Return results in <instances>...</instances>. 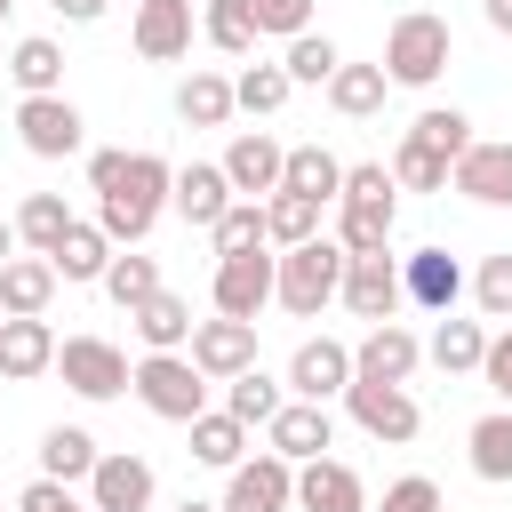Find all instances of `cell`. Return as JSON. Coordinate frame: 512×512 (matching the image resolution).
<instances>
[{
	"instance_id": "681fc988",
	"label": "cell",
	"mask_w": 512,
	"mask_h": 512,
	"mask_svg": "<svg viewBox=\"0 0 512 512\" xmlns=\"http://www.w3.org/2000/svg\"><path fill=\"white\" fill-rule=\"evenodd\" d=\"M480 376H488V392L512 408V328H504V336H488V352H480Z\"/></svg>"
},
{
	"instance_id": "603a6c76",
	"label": "cell",
	"mask_w": 512,
	"mask_h": 512,
	"mask_svg": "<svg viewBox=\"0 0 512 512\" xmlns=\"http://www.w3.org/2000/svg\"><path fill=\"white\" fill-rule=\"evenodd\" d=\"M56 368V328L48 320H0V376L8 384H32Z\"/></svg>"
},
{
	"instance_id": "6f0895ef",
	"label": "cell",
	"mask_w": 512,
	"mask_h": 512,
	"mask_svg": "<svg viewBox=\"0 0 512 512\" xmlns=\"http://www.w3.org/2000/svg\"><path fill=\"white\" fill-rule=\"evenodd\" d=\"M0 320H8V312H0Z\"/></svg>"
},
{
	"instance_id": "d4e9b609",
	"label": "cell",
	"mask_w": 512,
	"mask_h": 512,
	"mask_svg": "<svg viewBox=\"0 0 512 512\" xmlns=\"http://www.w3.org/2000/svg\"><path fill=\"white\" fill-rule=\"evenodd\" d=\"M120 248H112V232L104 224H64V240L48 248V264H56V280H104V264H112Z\"/></svg>"
},
{
	"instance_id": "db71d44e",
	"label": "cell",
	"mask_w": 512,
	"mask_h": 512,
	"mask_svg": "<svg viewBox=\"0 0 512 512\" xmlns=\"http://www.w3.org/2000/svg\"><path fill=\"white\" fill-rule=\"evenodd\" d=\"M176 512H224V504H200V496H184V504H176Z\"/></svg>"
},
{
	"instance_id": "6da1fadb",
	"label": "cell",
	"mask_w": 512,
	"mask_h": 512,
	"mask_svg": "<svg viewBox=\"0 0 512 512\" xmlns=\"http://www.w3.org/2000/svg\"><path fill=\"white\" fill-rule=\"evenodd\" d=\"M88 192H96V224L112 232V248H144V232L160 224L176 168L160 152H88Z\"/></svg>"
},
{
	"instance_id": "ab89813d",
	"label": "cell",
	"mask_w": 512,
	"mask_h": 512,
	"mask_svg": "<svg viewBox=\"0 0 512 512\" xmlns=\"http://www.w3.org/2000/svg\"><path fill=\"white\" fill-rule=\"evenodd\" d=\"M264 232H272V248H304V240L320 232V200H304V192H272V200H264Z\"/></svg>"
},
{
	"instance_id": "9c48e42d",
	"label": "cell",
	"mask_w": 512,
	"mask_h": 512,
	"mask_svg": "<svg viewBox=\"0 0 512 512\" xmlns=\"http://www.w3.org/2000/svg\"><path fill=\"white\" fill-rule=\"evenodd\" d=\"M56 368H64V384L80 392V400H120L128 392V352L120 344H104V336H64L56 344Z\"/></svg>"
},
{
	"instance_id": "4316f807",
	"label": "cell",
	"mask_w": 512,
	"mask_h": 512,
	"mask_svg": "<svg viewBox=\"0 0 512 512\" xmlns=\"http://www.w3.org/2000/svg\"><path fill=\"white\" fill-rule=\"evenodd\" d=\"M280 192H304V200L336 208V192H344V160H336L328 144H288V176H280Z\"/></svg>"
},
{
	"instance_id": "5b68a950",
	"label": "cell",
	"mask_w": 512,
	"mask_h": 512,
	"mask_svg": "<svg viewBox=\"0 0 512 512\" xmlns=\"http://www.w3.org/2000/svg\"><path fill=\"white\" fill-rule=\"evenodd\" d=\"M128 392H136L160 424H192V416L208 408V376H200L192 352H144L136 376H128Z\"/></svg>"
},
{
	"instance_id": "74e56055",
	"label": "cell",
	"mask_w": 512,
	"mask_h": 512,
	"mask_svg": "<svg viewBox=\"0 0 512 512\" xmlns=\"http://www.w3.org/2000/svg\"><path fill=\"white\" fill-rule=\"evenodd\" d=\"M280 64H288V80H296V88H328V80H336V64H344V48H336L328 32H296Z\"/></svg>"
},
{
	"instance_id": "b9f144b4",
	"label": "cell",
	"mask_w": 512,
	"mask_h": 512,
	"mask_svg": "<svg viewBox=\"0 0 512 512\" xmlns=\"http://www.w3.org/2000/svg\"><path fill=\"white\" fill-rule=\"evenodd\" d=\"M448 176H456V160H440L416 136H400V152H392V184L400 192H448Z\"/></svg>"
},
{
	"instance_id": "ba28073f",
	"label": "cell",
	"mask_w": 512,
	"mask_h": 512,
	"mask_svg": "<svg viewBox=\"0 0 512 512\" xmlns=\"http://www.w3.org/2000/svg\"><path fill=\"white\" fill-rule=\"evenodd\" d=\"M368 328L376 320H392L400 304H408V280H400V256L392 248H368V256H344V288H336Z\"/></svg>"
},
{
	"instance_id": "9a60e30c",
	"label": "cell",
	"mask_w": 512,
	"mask_h": 512,
	"mask_svg": "<svg viewBox=\"0 0 512 512\" xmlns=\"http://www.w3.org/2000/svg\"><path fill=\"white\" fill-rule=\"evenodd\" d=\"M344 384H352V344H336V336H304L296 360H288V392H296V400H336Z\"/></svg>"
},
{
	"instance_id": "e0dca14e",
	"label": "cell",
	"mask_w": 512,
	"mask_h": 512,
	"mask_svg": "<svg viewBox=\"0 0 512 512\" xmlns=\"http://www.w3.org/2000/svg\"><path fill=\"white\" fill-rule=\"evenodd\" d=\"M240 192H232V176H224V160H192V168H176V192H168V208L184 216V224H200V232H216V216L232 208Z\"/></svg>"
},
{
	"instance_id": "8992f818",
	"label": "cell",
	"mask_w": 512,
	"mask_h": 512,
	"mask_svg": "<svg viewBox=\"0 0 512 512\" xmlns=\"http://www.w3.org/2000/svg\"><path fill=\"white\" fill-rule=\"evenodd\" d=\"M272 288H280V256H264V248L216 256V280H208V296H216V312H224V320H256V312L272 304Z\"/></svg>"
},
{
	"instance_id": "c3c4849f",
	"label": "cell",
	"mask_w": 512,
	"mask_h": 512,
	"mask_svg": "<svg viewBox=\"0 0 512 512\" xmlns=\"http://www.w3.org/2000/svg\"><path fill=\"white\" fill-rule=\"evenodd\" d=\"M376 512H440V488H432L424 472H408V480H392V488H384V504H376Z\"/></svg>"
},
{
	"instance_id": "ac0fdd59",
	"label": "cell",
	"mask_w": 512,
	"mask_h": 512,
	"mask_svg": "<svg viewBox=\"0 0 512 512\" xmlns=\"http://www.w3.org/2000/svg\"><path fill=\"white\" fill-rule=\"evenodd\" d=\"M416 360H424V344H416L400 320H376V328L352 344V376H376V384H408Z\"/></svg>"
},
{
	"instance_id": "f1b7e54d",
	"label": "cell",
	"mask_w": 512,
	"mask_h": 512,
	"mask_svg": "<svg viewBox=\"0 0 512 512\" xmlns=\"http://www.w3.org/2000/svg\"><path fill=\"white\" fill-rule=\"evenodd\" d=\"M480 352H488V328H480V320H456V312H440V328H432L424 360H432L440 376H480Z\"/></svg>"
},
{
	"instance_id": "e575fe53",
	"label": "cell",
	"mask_w": 512,
	"mask_h": 512,
	"mask_svg": "<svg viewBox=\"0 0 512 512\" xmlns=\"http://www.w3.org/2000/svg\"><path fill=\"white\" fill-rule=\"evenodd\" d=\"M64 224H72L64 192H24V208H16V240H24L32 256H48V248L64 240Z\"/></svg>"
},
{
	"instance_id": "7a4b0ae2",
	"label": "cell",
	"mask_w": 512,
	"mask_h": 512,
	"mask_svg": "<svg viewBox=\"0 0 512 512\" xmlns=\"http://www.w3.org/2000/svg\"><path fill=\"white\" fill-rule=\"evenodd\" d=\"M392 224H400V184H392V168H384V160L344 168V192H336V240H344L352 256H368V248H392Z\"/></svg>"
},
{
	"instance_id": "484cf974",
	"label": "cell",
	"mask_w": 512,
	"mask_h": 512,
	"mask_svg": "<svg viewBox=\"0 0 512 512\" xmlns=\"http://www.w3.org/2000/svg\"><path fill=\"white\" fill-rule=\"evenodd\" d=\"M184 432H192V464H208V472H232V464L248 456V424H240L232 408H200Z\"/></svg>"
},
{
	"instance_id": "7402d4cb",
	"label": "cell",
	"mask_w": 512,
	"mask_h": 512,
	"mask_svg": "<svg viewBox=\"0 0 512 512\" xmlns=\"http://www.w3.org/2000/svg\"><path fill=\"white\" fill-rule=\"evenodd\" d=\"M464 200H480V208H512V144H480L472 136V152L456 160V176H448Z\"/></svg>"
},
{
	"instance_id": "f5cc1de1",
	"label": "cell",
	"mask_w": 512,
	"mask_h": 512,
	"mask_svg": "<svg viewBox=\"0 0 512 512\" xmlns=\"http://www.w3.org/2000/svg\"><path fill=\"white\" fill-rule=\"evenodd\" d=\"M16 256V216H0V264Z\"/></svg>"
},
{
	"instance_id": "8d00e7d4",
	"label": "cell",
	"mask_w": 512,
	"mask_h": 512,
	"mask_svg": "<svg viewBox=\"0 0 512 512\" xmlns=\"http://www.w3.org/2000/svg\"><path fill=\"white\" fill-rule=\"evenodd\" d=\"M280 400H288V392H280L264 368H240V376H224V408H232L248 432H256V424H272V416H280Z\"/></svg>"
},
{
	"instance_id": "4dcf8cb0",
	"label": "cell",
	"mask_w": 512,
	"mask_h": 512,
	"mask_svg": "<svg viewBox=\"0 0 512 512\" xmlns=\"http://www.w3.org/2000/svg\"><path fill=\"white\" fill-rule=\"evenodd\" d=\"M384 96H392V72H384V64H336V80H328V104H336L344 120L384 112Z\"/></svg>"
},
{
	"instance_id": "ee69618b",
	"label": "cell",
	"mask_w": 512,
	"mask_h": 512,
	"mask_svg": "<svg viewBox=\"0 0 512 512\" xmlns=\"http://www.w3.org/2000/svg\"><path fill=\"white\" fill-rule=\"evenodd\" d=\"M472 304H480L488 320H512V248L480 256V272H472Z\"/></svg>"
},
{
	"instance_id": "f6af8a7d",
	"label": "cell",
	"mask_w": 512,
	"mask_h": 512,
	"mask_svg": "<svg viewBox=\"0 0 512 512\" xmlns=\"http://www.w3.org/2000/svg\"><path fill=\"white\" fill-rule=\"evenodd\" d=\"M264 32L248 24V8L240 0H208V48H224V56H248Z\"/></svg>"
},
{
	"instance_id": "1f68e13d",
	"label": "cell",
	"mask_w": 512,
	"mask_h": 512,
	"mask_svg": "<svg viewBox=\"0 0 512 512\" xmlns=\"http://www.w3.org/2000/svg\"><path fill=\"white\" fill-rule=\"evenodd\" d=\"M240 104H232V80L224 72H192V80H176V120L184 128H224Z\"/></svg>"
},
{
	"instance_id": "7dc6e473",
	"label": "cell",
	"mask_w": 512,
	"mask_h": 512,
	"mask_svg": "<svg viewBox=\"0 0 512 512\" xmlns=\"http://www.w3.org/2000/svg\"><path fill=\"white\" fill-rule=\"evenodd\" d=\"M16 512H96V504H80V496H72V480H48V472H40V480L16 496Z\"/></svg>"
},
{
	"instance_id": "8fae6325",
	"label": "cell",
	"mask_w": 512,
	"mask_h": 512,
	"mask_svg": "<svg viewBox=\"0 0 512 512\" xmlns=\"http://www.w3.org/2000/svg\"><path fill=\"white\" fill-rule=\"evenodd\" d=\"M16 136H24L32 160H72L80 136H88V120H80L72 96H24V104H16Z\"/></svg>"
},
{
	"instance_id": "d6a6232c",
	"label": "cell",
	"mask_w": 512,
	"mask_h": 512,
	"mask_svg": "<svg viewBox=\"0 0 512 512\" xmlns=\"http://www.w3.org/2000/svg\"><path fill=\"white\" fill-rule=\"evenodd\" d=\"M96 456H104V448H96L80 424H48V432H40V472H48V480H88Z\"/></svg>"
},
{
	"instance_id": "7bdbcfd3",
	"label": "cell",
	"mask_w": 512,
	"mask_h": 512,
	"mask_svg": "<svg viewBox=\"0 0 512 512\" xmlns=\"http://www.w3.org/2000/svg\"><path fill=\"white\" fill-rule=\"evenodd\" d=\"M208 240H216V256H240V248H264V240H272V232H264V200H232V208L216 216V232H208Z\"/></svg>"
},
{
	"instance_id": "f907efd6",
	"label": "cell",
	"mask_w": 512,
	"mask_h": 512,
	"mask_svg": "<svg viewBox=\"0 0 512 512\" xmlns=\"http://www.w3.org/2000/svg\"><path fill=\"white\" fill-rule=\"evenodd\" d=\"M48 8H56V16H64V24H96V16H104V8H112V0H48Z\"/></svg>"
},
{
	"instance_id": "2e32d148",
	"label": "cell",
	"mask_w": 512,
	"mask_h": 512,
	"mask_svg": "<svg viewBox=\"0 0 512 512\" xmlns=\"http://www.w3.org/2000/svg\"><path fill=\"white\" fill-rule=\"evenodd\" d=\"M264 440H272V456H288V464H312V456H328V440H336V424H328V400H280V416L264 424Z\"/></svg>"
},
{
	"instance_id": "4fadbf2b",
	"label": "cell",
	"mask_w": 512,
	"mask_h": 512,
	"mask_svg": "<svg viewBox=\"0 0 512 512\" xmlns=\"http://www.w3.org/2000/svg\"><path fill=\"white\" fill-rule=\"evenodd\" d=\"M192 360H200V376L208 384H224V376H240V368H256V320H200L192 328V344H184Z\"/></svg>"
},
{
	"instance_id": "52a82bcc",
	"label": "cell",
	"mask_w": 512,
	"mask_h": 512,
	"mask_svg": "<svg viewBox=\"0 0 512 512\" xmlns=\"http://www.w3.org/2000/svg\"><path fill=\"white\" fill-rule=\"evenodd\" d=\"M344 408H352V424H360L368 440H384V448L416 440V424H424V408L408 400V384H376V376H352V384H344Z\"/></svg>"
},
{
	"instance_id": "f546056e",
	"label": "cell",
	"mask_w": 512,
	"mask_h": 512,
	"mask_svg": "<svg viewBox=\"0 0 512 512\" xmlns=\"http://www.w3.org/2000/svg\"><path fill=\"white\" fill-rule=\"evenodd\" d=\"M8 80H16L24 96H64V48L40 40V32L16 40V48H8Z\"/></svg>"
},
{
	"instance_id": "816d5d0a",
	"label": "cell",
	"mask_w": 512,
	"mask_h": 512,
	"mask_svg": "<svg viewBox=\"0 0 512 512\" xmlns=\"http://www.w3.org/2000/svg\"><path fill=\"white\" fill-rule=\"evenodd\" d=\"M480 16H488V24L504 32V40H512V0H480Z\"/></svg>"
},
{
	"instance_id": "5bb4252c",
	"label": "cell",
	"mask_w": 512,
	"mask_h": 512,
	"mask_svg": "<svg viewBox=\"0 0 512 512\" xmlns=\"http://www.w3.org/2000/svg\"><path fill=\"white\" fill-rule=\"evenodd\" d=\"M152 464L144 456H128V448H112V456H96V472H88V504L96 512H152Z\"/></svg>"
},
{
	"instance_id": "7c38bea8",
	"label": "cell",
	"mask_w": 512,
	"mask_h": 512,
	"mask_svg": "<svg viewBox=\"0 0 512 512\" xmlns=\"http://www.w3.org/2000/svg\"><path fill=\"white\" fill-rule=\"evenodd\" d=\"M224 176H232V192H240V200H272V192H280V176H288V144H280V136H264V128H240V136L224 144Z\"/></svg>"
},
{
	"instance_id": "83f0119b",
	"label": "cell",
	"mask_w": 512,
	"mask_h": 512,
	"mask_svg": "<svg viewBox=\"0 0 512 512\" xmlns=\"http://www.w3.org/2000/svg\"><path fill=\"white\" fill-rule=\"evenodd\" d=\"M128 320H136L144 352H184V344H192V328H200V320H192V304H184V296H168V288H160V296H144Z\"/></svg>"
},
{
	"instance_id": "3957f363",
	"label": "cell",
	"mask_w": 512,
	"mask_h": 512,
	"mask_svg": "<svg viewBox=\"0 0 512 512\" xmlns=\"http://www.w3.org/2000/svg\"><path fill=\"white\" fill-rule=\"evenodd\" d=\"M448 56H456L448 16H432V8L392 16V32H384V72H392V88H432V80L448 72Z\"/></svg>"
},
{
	"instance_id": "9f6ffc18",
	"label": "cell",
	"mask_w": 512,
	"mask_h": 512,
	"mask_svg": "<svg viewBox=\"0 0 512 512\" xmlns=\"http://www.w3.org/2000/svg\"><path fill=\"white\" fill-rule=\"evenodd\" d=\"M128 8H144V0H128Z\"/></svg>"
},
{
	"instance_id": "44dd1931",
	"label": "cell",
	"mask_w": 512,
	"mask_h": 512,
	"mask_svg": "<svg viewBox=\"0 0 512 512\" xmlns=\"http://www.w3.org/2000/svg\"><path fill=\"white\" fill-rule=\"evenodd\" d=\"M192 48V0H144L136 8V56L144 64H176Z\"/></svg>"
},
{
	"instance_id": "f35d334b",
	"label": "cell",
	"mask_w": 512,
	"mask_h": 512,
	"mask_svg": "<svg viewBox=\"0 0 512 512\" xmlns=\"http://www.w3.org/2000/svg\"><path fill=\"white\" fill-rule=\"evenodd\" d=\"M288 96H296L288 64H248V72L232 80V104H240V112H256V120H272V112H280Z\"/></svg>"
},
{
	"instance_id": "60d3db41",
	"label": "cell",
	"mask_w": 512,
	"mask_h": 512,
	"mask_svg": "<svg viewBox=\"0 0 512 512\" xmlns=\"http://www.w3.org/2000/svg\"><path fill=\"white\" fill-rule=\"evenodd\" d=\"M424 152H440V160H464L472 152V120L456 112V104H432V112H416V128H408Z\"/></svg>"
},
{
	"instance_id": "d6986e66",
	"label": "cell",
	"mask_w": 512,
	"mask_h": 512,
	"mask_svg": "<svg viewBox=\"0 0 512 512\" xmlns=\"http://www.w3.org/2000/svg\"><path fill=\"white\" fill-rule=\"evenodd\" d=\"M296 512H368V488L352 464L312 456V464H296Z\"/></svg>"
},
{
	"instance_id": "30bf717a",
	"label": "cell",
	"mask_w": 512,
	"mask_h": 512,
	"mask_svg": "<svg viewBox=\"0 0 512 512\" xmlns=\"http://www.w3.org/2000/svg\"><path fill=\"white\" fill-rule=\"evenodd\" d=\"M224 512H296V464L288 456H240L224 472Z\"/></svg>"
},
{
	"instance_id": "ffe728a7",
	"label": "cell",
	"mask_w": 512,
	"mask_h": 512,
	"mask_svg": "<svg viewBox=\"0 0 512 512\" xmlns=\"http://www.w3.org/2000/svg\"><path fill=\"white\" fill-rule=\"evenodd\" d=\"M400 280H408V304H424V312H456V296H464V264L448 248L400 256Z\"/></svg>"
},
{
	"instance_id": "836d02e7",
	"label": "cell",
	"mask_w": 512,
	"mask_h": 512,
	"mask_svg": "<svg viewBox=\"0 0 512 512\" xmlns=\"http://www.w3.org/2000/svg\"><path fill=\"white\" fill-rule=\"evenodd\" d=\"M464 448H472V472H480L488 488H504V480H512V408H496V416H480Z\"/></svg>"
},
{
	"instance_id": "11a10c76",
	"label": "cell",
	"mask_w": 512,
	"mask_h": 512,
	"mask_svg": "<svg viewBox=\"0 0 512 512\" xmlns=\"http://www.w3.org/2000/svg\"><path fill=\"white\" fill-rule=\"evenodd\" d=\"M8 8H16V0H0V24H8Z\"/></svg>"
},
{
	"instance_id": "cb8c5ba5",
	"label": "cell",
	"mask_w": 512,
	"mask_h": 512,
	"mask_svg": "<svg viewBox=\"0 0 512 512\" xmlns=\"http://www.w3.org/2000/svg\"><path fill=\"white\" fill-rule=\"evenodd\" d=\"M48 296H56V264L48 256H8L0 264V312L8 320H40Z\"/></svg>"
},
{
	"instance_id": "d590c367",
	"label": "cell",
	"mask_w": 512,
	"mask_h": 512,
	"mask_svg": "<svg viewBox=\"0 0 512 512\" xmlns=\"http://www.w3.org/2000/svg\"><path fill=\"white\" fill-rule=\"evenodd\" d=\"M104 296H112L120 312H136L144 296H160V264H152L144 248H120V256L104 264Z\"/></svg>"
},
{
	"instance_id": "bcb514c9",
	"label": "cell",
	"mask_w": 512,
	"mask_h": 512,
	"mask_svg": "<svg viewBox=\"0 0 512 512\" xmlns=\"http://www.w3.org/2000/svg\"><path fill=\"white\" fill-rule=\"evenodd\" d=\"M240 8H248V24H256V32H272V40L312 32V0H240Z\"/></svg>"
},
{
	"instance_id": "277c9868",
	"label": "cell",
	"mask_w": 512,
	"mask_h": 512,
	"mask_svg": "<svg viewBox=\"0 0 512 512\" xmlns=\"http://www.w3.org/2000/svg\"><path fill=\"white\" fill-rule=\"evenodd\" d=\"M344 240H328V232H312L304 248H280V288H272V304H288L296 320H320V304H336V288H344Z\"/></svg>"
}]
</instances>
